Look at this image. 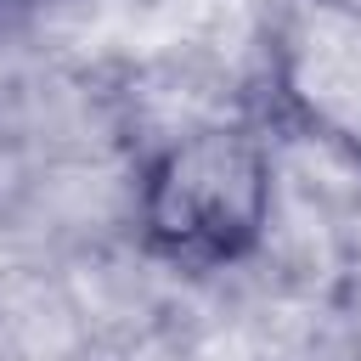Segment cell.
Returning a JSON list of instances; mask_svg holds the SVG:
<instances>
[{"instance_id": "6da1fadb", "label": "cell", "mask_w": 361, "mask_h": 361, "mask_svg": "<svg viewBox=\"0 0 361 361\" xmlns=\"http://www.w3.org/2000/svg\"><path fill=\"white\" fill-rule=\"evenodd\" d=\"M141 243L180 271H220L271 226V152L243 124H197L164 141L135 186Z\"/></svg>"}, {"instance_id": "7a4b0ae2", "label": "cell", "mask_w": 361, "mask_h": 361, "mask_svg": "<svg viewBox=\"0 0 361 361\" xmlns=\"http://www.w3.org/2000/svg\"><path fill=\"white\" fill-rule=\"evenodd\" d=\"M271 79L288 118L361 169V0H293L276 23Z\"/></svg>"}]
</instances>
